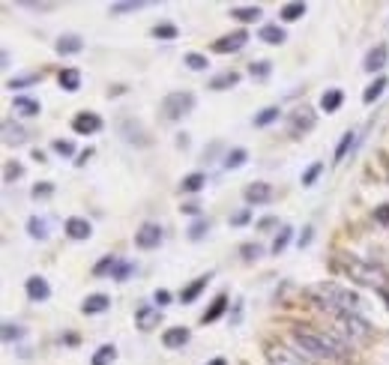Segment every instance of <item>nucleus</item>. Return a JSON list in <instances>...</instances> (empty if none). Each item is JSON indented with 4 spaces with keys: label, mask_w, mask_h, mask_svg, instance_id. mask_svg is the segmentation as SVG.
<instances>
[{
    "label": "nucleus",
    "mask_w": 389,
    "mask_h": 365,
    "mask_svg": "<svg viewBox=\"0 0 389 365\" xmlns=\"http://www.w3.org/2000/svg\"><path fill=\"white\" fill-rule=\"evenodd\" d=\"M291 336H294V348L303 350L312 362H347L351 359V344L342 341L335 332H324V329L305 327V323H296Z\"/></svg>",
    "instance_id": "1"
},
{
    "label": "nucleus",
    "mask_w": 389,
    "mask_h": 365,
    "mask_svg": "<svg viewBox=\"0 0 389 365\" xmlns=\"http://www.w3.org/2000/svg\"><path fill=\"white\" fill-rule=\"evenodd\" d=\"M305 297L312 300L317 309L329 311L333 318H335V314H344V311L359 314V309H363V300H359V293H354L351 288L335 285V281H317V285H308L305 288Z\"/></svg>",
    "instance_id": "2"
},
{
    "label": "nucleus",
    "mask_w": 389,
    "mask_h": 365,
    "mask_svg": "<svg viewBox=\"0 0 389 365\" xmlns=\"http://www.w3.org/2000/svg\"><path fill=\"white\" fill-rule=\"evenodd\" d=\"M335 263H338V267H342L354 281H359V285H365V288L383 290V288L389 285L386 270L377 267V263H372V261H363V258H356V255H347V251H342V255L335 258Z\"/></svg>",
    "instance_id": "3"
},
{
    "label": "nucleus",
    "mask_w": 389,
    "mask_h": 365,
    "mask_svg": "<svg viewBox=\"0 0 389 365\" xmlns=\"http://www.w3.org/2000/svg\"><path fill=\"white\" fill-rule=\"evenodd\" d=\"M333 332L342 341H347L354 348V344H359V341H365L368 336H372V327H368V320L365 318H359V314H354V311H344V314H335V327H333Z\"/></svg>",
    "instance_id": "4"
},
{
    "label": "nucleus",
    "mask_w": 389,
    "mask_h": 365,
    "mask_svg": "<svg viewBox=\"0 0 389 365\" xmlns=\"http://www.w3.org/2000/svg\"><path fill=\"white\" fill-rule=\"evenodd\" d=\"M195 93H189V90H174V93H168L162 99V117L165 120H183L186 114H192L195 111Z\"/></svg>",
    "instance_id": "5"
},
{
    "label": "nucleus",
    "mask_w": 389,
    "mask_h": 365,
    "mask_svg": "<svg viewBox=\"0 0 389 365\" xmlns=\"http://www.w3.org/2000/svg\"><path fill=\"white\" fill-rule=\"evenodd\" d=\"M264 353H267L269 365H315L303 350L287 348V344H278V341H267L264 344Z\"/></svg>",
    "instance_id": "6"
},
{
    "label": "nucleus",
    "mask_w": 389,
    "mask_h": 365,
    "mask_svg": "<svg viewBox=\"0 0 389 365\" xmlns=\"http://www.w3.org/2000/svg\"><path fill=\"white\" fill-rule=\"evenodd\" d=\"M315 123H317V114L312 108H294L291 114H287V135H294V138H299V135H308V132L315 129Z\"/></svg>",
    "instance_id": "7"
},
{
    "label": "nucleus",
    "mask_w": 389,
    "mask_h": 365,
    "mask_svg": "<svg viewBox=\"0 0 389 365\" xmlns=\"http://www.w3.org/2000/svg\"><path fill=\"white\" fill-rule=\"evenodd\" d=\"M248 45V33L246 30H234V33H228V36H219L213 45V54H237V52H243V48Z\"/></svg>",
    "instance_id": "8"
},
{
    "label": "nucleus",
    "mask_w": 389,
    "mask_h": 365,
    "mask_svg": "<svg viewBox=\"0 0 389 365\" xmlns=\"http://www.w3.org/2000/svg\"><path fill=\"white\" fill-rule=\"evenodd\" d=\"M273 186L269 182H248V186L243 189V198H246V204L248 207H264V204H269L273 201Z\"/></svg>",
    "instance_id": "9"
},
{
    "label": "nucleus",
    "mask_w": 389,
    "mask_h": 365,
    "mask_svg": "<svg viewBox=\"0 0 389 365\" xmlns=\"http://www.w3.org/2000/svg\"><path fill=\"white\" fill-rule=\"evenodd\" d=\"M159 320H162V309L153 306V302H141V306L135 309V327L138 329H153L159 327Z\"/></svg>",
    "instance_id": "10"
},
{
    "label": "nucleus",
    "mask_w": 389,
    "mask_h": 365,
    "mask_svg": "<svg viewBox=\"0 0 389 365\" xmlns=\"http://www.w3.org/2000/svg\"><path fill=\"white\" fill-rule=\"evenodd\" d=\"M102 129V117L93 114V111H81V114L72 117V132L75 135H96Z\"/></svg>",
    "instance_id": "11"
},
{
    "label": "nucleus",
    "mask_w": 389,
    "mask_h": 365,
    "mask_svg": "<svg viewBox=\"0 0 389 365\" xmlns=\"http://www.w3.org/2000/svg\"><path fill=\"white\" fill-rule=\"evenodd\" d=\"M159 242H162V228L153 225V222H147L135 231V246L138 249H156Z\"/></svg>",
    "instance_id": "12"
},
{
    "label": "nucleus",
    "mask_w": 389,
    "mask_h": 365,
    "mask_svg": "<svg viewBox=\"0 0 389 365\" xmlns=\"http://www.w3.org/2000/svg\"><path fill=\"white\" fill-rule=\"evenodd\" d=\"M0 132H3V144L6 147H22V144H27V129L22 123H15V120H3Z\"/></svg>",
    "instance_id": "13"
},
{
    "label": "nucleus",
    "mask_w": 389,
    "mask_h": 365,
    "mask_svg": "<svg viewBox=\"0 0 389 365\" xmlns=\"http://www.w3.org/2000/svg\"><path fill=\"white\" fill-rule=\"evenodd\" d=\"M63 228H66V237H69V240H78V242L93 237V225H90L87 219H81V216L66 219V225H63Z\"/></svg>",
    "instance_id": "14"
},
{
    "label": "nucleus",
    "mask_w": 389,
    "mask_h": 365,
    "mask_svg": "<svg viewBox=\"0 0 389 365\" xmlns=\"http://www.w3.org/2000/svg\"><path fill=\"white\" fill-rule=\"evenodd\" d=\"M24 290H27V300L30 302H45L48 297H51V285H48L42 276H30Z\"/></svg>",
    "instance_id": "15"
},
{
    "label": "nucleus",
    "mask_w": 389,
    "mask_h": 365,
    "mask_svg": "<svg viewBox=\"0 0 389 365\" xmlns=\"http://www.w3.org/2000/svg\"><path fill=\"white\" fill-rule=\"evenodd\" d=\"M189 339H192V332H189L186 327H171V329H165L162 332V344L168 350H183Z\"/></svg>",
    "instance_id": "16"
},
{
    "label": "nucleus",
    "mask_w": 389,
    "mask_h": 365,
    "mask_svg": "<svg viewBox=\"0 0 389 365\" xmlns=\"http://www.w3.org/2000/svg\"><path fill=\"white\" fill-rule=\"evenodd\" d=\"M54 52H57L60 57L81 54V52H84V39H81V36H75V33H66V36H60L57 42H54Z\"/></svg>",
    "instance_id": "17"
},
{
    "label": "nucleus",
    "mask_w": 389,
    "mask_h": 365,
    "mask_svg": "<svg viewBox=\"0 0 389 365\" xmlns=\"http://www.w3.org/2000/svg\"><path fill=\"white\" fill-rule=\"evenodd\" d=\"M209 279H213V276L207 272V276H198V279L192 281V285H186V288H183V293H180V302H183V306H189V302H195V300L204 293V288L209 285Z\"/></svg>",
    "instance_id": "18"
},
{
    "label": "nucleus",
    "mask_w": 389,
    "mask_h": 365,
    "mask_svg": "<svg viewBox=\"0 0 389 365\" xmlns=\"http://www.w3.org/2000/svg\"><path fill=\"white\" fill-rule=\"evenodd\" d=\"M386 66V45H374L372 48V52H368L365 54V63H363V69H365V72H381V69Z\"/></svg>",
    "instance_id": "19"
},
{
    "label": "nucleus",
    "mask_w": 389,
    "mask_h": 365,
    "mask_svg": "<svg viewBox=\"0 0 389 365\" xmlns=\"http://www.w3.org/2000/svg\"><path fill=\"white\" fill-rule=\"evenodd\" d=\"M108 309H111V300H108L105 293H90V297L84 300V306H81V311L87 314V318L90 314H105Z\"/></svg>",
    "instance_id": "20"
},
{
    "label": "nucleus",
    "mask_w": 389,
    "mask_h": 365,
    "mask_svg": "<svg viewBox=\"0 0 389 365\" xmlns=\"http://www.w3.org/2000/svg\"><path fill=\"white\" fill-rule=\"evenodd\" d=\"M225 309H228V297H225V293H219V297L209 302V309L201 314V323H204V327H207V323H216L225 314Z\"/></svg>",
    "instance_id": "21"
},
{
    "label": "nucleus",
    "mask_w": 389,
    "mask_h": 365,
    "mask_svg": "<svg viewBox=\"0 0 389 365\" xmlns=\"http://www.w3.org/2000/svg\"><path fill=\"white\" fill-rule=\"evenodd\" d=\"M257 39H264L267 45H282L287 33H285V27H278V24H264L261 30H257Z\"/></svg>",
    "instance_id": "22"
},
{
    "label": "nucleus",
    "mask_w": 389,
    "mask_h": 365,
    "mask_svg": "<svg viewBox=\"0 0 389 365\" xmlns=\"http://www.w3.org/2000/svg\"><path fill=\"white\" fill-rule=\"evenodd\" d=\"M264 13H261V6H231V18H237L239 24H252L257 22Z\"/></svg>",
    "instance_id": "23"
},
{
    "label": "nucleus",
    "mask_w": 389,
    "mask_h": 365,
    "mask_svg": "<svg viewBox=\"0 0 389 365\" xmlns=\"http://www.w3.org/2000/svg\"><path fill=\"white\" fill-rule=\"evenodd\" d=\"M239 84V72H234V69H228V72H222V75H216V78H209V90H231V87H237Z\"/></svg>",
    "instance_id": "24"
},
{
    "label": "nucleus",
    "mask_w": 389,
    "mask_h": 365,
    "mask_svg": "<svg viewBox=\"0 0 389 365\" xmlns=\"http://www.w3.org/2000/svg\"><path fill=\"white\" fill-rule=\"evenodd\" d=\"M27 234L33 237V240H39V242H45V240H48V219H42V216H30V219H27Z\"/></svg>",
    "instance_id": "25"
},
{
    "label": "nucleus",
    "mask_w": 389,
    "mask_h": 365,
    "mask_svg": "<svg viewBox=\"0 0 389 365\" xmlns=\"http://www.w3.org/2000/svg\"><path fill=\"white\" fill-rule=\"evenodd\" d=\"M308 13V6L303 3V0H294V3H285L282 9H278V15H282V22H299Z\"/></svg>",
    "instance_id": "26"
},
{
    "label": "nucleus",
    "mask_w": 389,
    "mask_h": 365,
    "mask_svg": "<svg viewBox=\"0 0 389 365\" xmlns=\"http://www.w3.org/2000/svg\"><path fill=\"white\" fill-rule=\"evenodd\" d=\"M13 108H15V111H18V114H22V117H36L39 111H42V105H39L36 99H30V96H15Z\"/></svg>",
    "instance_id": "27"
},
{
    "label": "nucleus",
    "mask_w": 389,
    "mask_h": 365,
    "mask_svg": "<svg viewBox=\"0 0 389 365\" xmlns=\"http://www.w3.org/2000/svg\"><path fill=\"white\" fill-rule=\"evenodd\" d=\"M342 102H344V93H342V90H326V93L321 96V108L326 111V114H335V111L338 108H342Z\"/></svg>",
    "instance_id": "28"
},
{
    "label": "nucleus",
    "mask_w": 389,
    "mask_h": 365,
    "mask_svg": "<svg viewBox=\"0 0 389 365\" xmlns=\"http://www.w3.org/2000/svg\"><path fill=\"white\" fill-rule=\"evenodd\" d=\"M57 81L66 93H75V90L81 87V72H78V69H63V72L57 75Z\"/></svg>",
    "instance_id": "29"
},
{
    "label": "nucleus",
    "mask_w": 389,
    "mask_h": 365,
    "mask_svg": "<svg viewBox=\"0 0 389 365\" xmlns=\"http://www.w3.org/2000/svg\"><path fill=\"white\" fill-rule=\"evenodd\" d=\"M389 87V81L381 75V78H374V84H368L365 87V93H363V102L365 105H372V102H377V99H381L383 96V90Z\"/></svg>",
    "instance_id": "30"
},
{
    "label": "nucleus",
    "mask_w": 389,
    "mask_h": 365,
    "mask_svg": "<svg viewBox=\"0 0 389 365\" xmlns=\"http://www.w3.org/2000/svg\"><path fill=\"white\" fill-rule=\"evenodd\" d=\"M354 144H356V132L347 129L344 135H342V141H338V147H335V159H333V162H344V159H347V153L354 150Z\"/></svg>",
    "instance_id": "31"
},
{
    "label": "nucleus",
    "mask_w": 389,
    "mask_h": 365,
    "mask_svg": "<svg viewBox=\"0 0 389 365\" xmlns=\"http://www.w3.org/2000/svg\"><path fill=\"white\" fill-rule=\"evenodd\" d=\"M207 182V174H201V171H195V174H186L183 182H180V189L189 192V195H195V192H201Z\"/></svg>",
    "instance_id": "32"
},
{
    "label": "nucleus",
    "mask_w": 389,
    "mask_h": 365,
    "mask_svg": "<svg viewBox=\"0 0 389 365\" xmlns=\"http://www.w3.org/2000/svg\"><path fill=\"white\" fill-rule=\"evenodd\" d=\"M209 234V219H204V216H198L195 222H192V225H189V240H192V242H201L204 237Z\"/></svg>",
    "instance_id": "33"
},
{
    "label": "nucleus",
    "mask_w": 389,
    "mask_h": 365,
    "mask_svg": "<svg viewBox=\"0 0 389 365\" xmlns=\"http://www.w3.org/2000/svg\"><path fill=\"white\" fill-rule=\"evenodd\" d=\"M117 263H120V258H114V255H105L102 261L93 267V276L96 279H105V276H114V270H117Z\"/></svg>",
    "instance_id": "34"
},
{
    "label": "nucleus",
    "mask_w": 389,
    "mask_h": 365,
    "mask_svg": "<svg viewBox=\"0 0 389 365\" xmlns=\"http://www.w3.org/2000/svg\"><path fill=\"white\" fill-rule=\"evenodd\" d=\"M114 359H117V348H114V344H102V348L93 353L90 365H111Z\"/></svg>",
    "instance_id": "35"
},
{
    "label": "nucleus",
    "mask_w": 389,
    "mask_h": 365,
    "mask_svg": "<svg viewBox=\"0 0 389 365\" xmlns=\"http://www.w3.org/2000/svg\"><path fill=\"white\" fill-rule=\"evenodd\" d=\"M147 3L144 0H123V3H111V9L108 13L111 15H129V13H138V9H144Z\"/></svg>",
    "instance_id": "36"
},
{
    "label": "nucleus",
    "mask_w": 389,
    "mask_h": 365,
    "mask_svg": "<svg viewBox=\"0 0 389 365\" xmlns=\"http://www.w3.org/2000/svg\"><path fill=\"white\" fill-rule=\"evenodd\" d=\"M150 36H153V39H165V42H171V39H177V36H180V30H177V24L162 22V24H156L153 30H150Z\"/></svg>",
    "instance_id": "37"
},
{
    "label": "nucleus",
    "mask_w": 389,
    "mask_h": 365,
    "mask_svg": "<svg viewBox=\"0 0 389 365\" xmlns=\"http://www.w3.org/2000/svg\"><path fill=\"white\" fill-rule=\"evenodd\" d=\"M246 162H248V153H246V150H243V147H234L231 153L225 156V168H228V171H237V168H243Z\"/></svg>",
    "instance_id": "38"
},
{
    "label": "nucleus",
    "mask_w": 389,
    "mask_h": 365,
    "mask_svg": "<svg viewBox=\"0 0 389 365\" xmlns=\"http://www.w3.org/2000/svg\"><path fill=\"white\" fill-rule=\"evenodd\" d=\"M39 72H27V75H18V78H9L6 81V87L9 90H22V87H33V84H39Z\"/></svg>",
    "instance_id": "39"
},
{
    "label": "nucleus",
    "mask_w": 389,
    "mask_h": 365,
    "mask_svg": "<svg viewBox=\"0 0 389 365\" xmlns=\"http://www.w3.org/2000/svg\"><path fill=\"white\" fill-rule=\"evenodd\" d=\"M276 120H278V105H269V108H264V111H257L255 114V126L264 129L269 123H276Z\"/></svg>",
    "instance_id": "40"
},
{
    "label": "nucleus",
    "mask_w": 389,
    "mask_h": 365,
    "mask_svg": "<svg viewBox=\"0 0 389 365\" xmlns=\"http://www.w3.org/2000/svg\"><path fill=\"white\" fill-rule=\"evenodd\" d=\"M291 240H294V228H287V225H285V228L276 234V240H273V255H282Z\"/></svg>",
    "instance_id": "41"
},
{
    "label": "nucleus",
    "mask_w": 389,
    "mask_h": 365,
    "mask_svg": "<svg viewBox=\"0 0 389 365\" xmlns=\"http://www.w3.org/2000/svg\"><path fill=\"white\" fill-rule=\"evenodd\" d=\"M269 72H273V63H269V60H255V63L248 66V75L257 78V81H267Z\"/></svg>",
    "instance_id": "42"
},
{
    "label": "nucleus",
    "mask_w": 389,
    "mask_h": 365,
    "mask_svg": "<svg viewBox=\"0 0 389 365\" xmlns=\"http://www.w3.org/2000/svg\"><path fill=\"white\" fill-rule=\"evenodd\" d=\"M183 63L192 69V72H204V69L209 66L207 63V57L204 54H198V52H189V54H183Z\"/></svg>",
    "instance_id": "43"
},
{
    "label": "nucleus",
    "mask_w": 389,
    "mask_h": 365,
    "mask_svg": "<svg viewBox=\"0 0 389 365\" xmlns=\"http://www.w3.org/2000/svg\"><path fill=\"white\" fill-rule=\"evenodd\" d=\"M22 177H24V165H22V162H6L3 182H15V180H22Z\"/></svg>",
    "instance_id": "44"
},
{
    "label": "nucleus",
    "mask_w": 389,
    "mask_h": 365,
    "mask_svg": "<svg viewBox=\"0 0 389 365\" xmlns=\"http://www.w3.org/2000/svg\"><path fill=\"white\" fill-rule=\"evenodd\" d=\"M18 339H24V329L18 327V323H13V320H3V341L13 344V341H18Z\"/></svg>",
    "instance_id": "45"
},
{
    "label": "nucleus",
    "mask_w": 389,
    "mask_h": 365,
    "mask_svg": "<svg viewBox=\"0 0 389 365\" xmlns=\"http://www.w3.org/2000/svg\"><path fill=\"white\" fill-rule=\"evenodd\" d=\"M30 195H33V201H48V198L54 195V182H48V180L36 182V186H33V192H30Z\"/></svg>",
    "instance_id": "46"
},
{
    "label": "nucleus",
    "mask_w": 389,
    "mask_h": 365,
    "mask_svg": "<svg viewBox=\"0 0 389 365\" xmlns=\"http://www.w3.org/2000/svg\"><path fill=\"white\" fill-rule=\"evenodd\" d=\"M321 174H324V162H315V165H308V168L303 171V186H315Z\"/></svg>",
    "instance_id": "47"
},
{
    "label": "nucleus",
    "mask_w": 389,
    "mask_h": 365,
    "mask_svg": "<svg viewBox=\"0 0 389 365\" xmlns=\"http://www.w3.org/2000/svg\"><path fill=\"white\" fill-rule=\"evenodd\" d=\"M239 255H243V261H257L264 255V249L257 246V242H243V246H239Z\"/></svg>",
    "instance_id": "48"
},
{
    "label": "nucleus",
    "mask_w": 389,
    "mask_h": 365,
    "mask_svg": "<svg viewBox=\"0 0 389 365\" xmlns=\"http://www.w3.org/2000/svg\"><path fill=\"white\" fill-rule=\"evenodd\" d=\"M132 272H135V263H132V261H120L111 279H114V281H126L129 276H132Z\"/></svg>",
    "instance_id": "49"
},
{
    "label": "nucleus",
    "mask_w": 389,
    "mask_h": 365,
    "mask_svg": "<svg viewBox=\"0 0 389 365\" xmlns=\"http://www.w3.org/2000/svg\"><path fill=\"white\" fill-rule=\"evenodd\" d=\"M54 153H57V156H63V159H69V156H75V144H72V141L57 138V141H54Z\"/></svg>",
    "instance_id": "50"
},
{
    "label": "nucleus",
    "mask_w": 389,
    "mask_h": 365,
    "mask_svg": "<svg viewBox=\"0 0 389 365\" xmlns=\"http://www.w3.org/2000/svg\"><path fill=\"white\" fill-rule=\"evenodd\" d=\"M18 6H22V9H30V13H51L57 3H33V0H22Z\"/></svg>",
    "instance_id": "51"
},
{
    "label": "nucleus",
    "mask_w": 389,
    "mask_h": 365,
    "mask_svg": "<svg viewBox=\"0 0 389 365\" xmlns=\"http://www.w3.org/2000/svg\"><path fill=\"white\" fill-rule=\"evenodd\" d=\"M153 306H159V309H165V306H171V290H165V288H159V290L153 293Z\"/></svg>",
    "instance_id": "52"
},
{
    "label": "nucleus",
    "mask_w": 389,
    "mask_h": 365,
    "mask_svg": "<svg viewBox=\"0 0 389 365\" xmlns=\"http://www.w3.org/2000/svg\"><path fill=\"white\" fill-rule=\"evenodd\" d=\"M374 222L377 225H383V228H389V204L374 207Z\"/></svg>",
    "instance_id": "53"
},
{
    "label": "nucleus",
    "mask_w": 389,
    "mask_h": 365,
    "mask_svg": "<svg viewBox=\"0 0 389 365\" xmlns=\"http://www.w3.org/2000/svg\"><path fill=\"white\" fill-rule=\"evenodd\" d=\"M248 219H252V210L246 207V210H239V212H234V216H231V225H234V228H239V225H246Z\"/></svg>",
    "instance_id": "54"
},
{
    "label": "nucleus",
    "mask_w": 389,
    "mask_h": 365,
    "mask_svg": "<svg viewBox=\"0 0 389 365\" xmlns=\"http://www.w3.org/2000/svg\"><path fill=\"white\" fill-rule=\"evenodd\" d=\"M180 210H183L186 216H198V212H201V204H195V201H189V204H183Z\"/></svg>",
    "instance_id": "55"
},
{
    "label": "nucleus",
    "mask_w": 389,
    "mask_h": 365,
    "mask_svg": "<svg viewBox=\"0 0 389 365\" xmlns=\"http://www.w3.org/2000/svg\"><path fill=\"white\" fill-rule=\"evenodd\" d=\"M278 225V219H273V216H267V219H261V222H257V228H261V231H267V228H276Z\"/></svg>",
    "instance_id": "56"
},
{
    "label": "nucleus",
    "mask_w": 389,
    "mask_h": 365,
    "mask_svg": "<svg viewBox=\"0 0 389 365\" xmlns=\"http://www.w3.org/2000/svg\"><path fill=\"white\" fill-rule=\"evenodd\" d=\"M312 237H315V234H312V228H305V234L299 237V249H303V246H308V242H312Z\"/></svg>",
    "instance_id": "57"
},
{
    "label": "nucleus",
    "mask_w": 389,
    "mask_h": 365,
    "mask_svg": "<svg viewBox=\"0 0 389 365\" xmlns=\"http://www.w3.org/2000/svg\"><path fill=\"white\" fill-rule=\"evenodd\" d=\"M90 156H93V150H90V147H87V150H84V153H81V156H78V159H75V165H84V162H87Z\"/></svg>",
    "instance_id": "58"
},
{
    "label": "nucleus",
    "mask_w": 389,
    "mask_h": 365,
    "mask_svg": "<svg viewBox=\"0 0 389 365\" xmlns=\"http://www.w3.org/2000/svg\"><path fill=\"white\" fill-rule=\"evenodd\" d=\"M377 293H381V300H383V302H386V309H389V285H386V288H383V290H377Z\"/></svg>",
    "instance_id": "59"
},
{
    "label": "nucleus",
    "mask_w": 389,
    "mask_h": 365,
    "mask_svg": "<svg viewBox=\"0 0 389 365\" xmlns=\"http://www.w3.org/2000/svg\"><path fill=\"white\" fill-rule=\"evenodd\" d=\"M207 365H228V362H225V357H216V359H209Z\"/></svg>",
    "instance_id": "60"
}]
</instances>
